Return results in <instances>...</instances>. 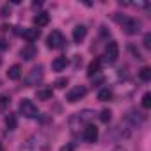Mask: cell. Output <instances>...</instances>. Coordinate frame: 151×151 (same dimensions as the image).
Listing matches in <instances>:
<instances>
[{"mask_svg": "<svg viewBox=\"0 0 151 151\" xmlns=\"http://www.w3.org/2000/svg\"><path fill=\"white\" fill-rule=\"evenodd\" d=\"M23 151H48L50 146H48V139L45 135H32L25 146L22 147Z\"/></svg>", "mask_w": 151, "mask_h": 151, "instance_id": "obj_1", "label": "cell"}, {"mask_svg": "<svg viewBox=\"0 0 151 151\" xmlns=\"http://www.w3.org/2000/svg\"><path fill=\"white\" fill-rule=\"evenodd\" d=\"M116 20L123 25L124 32H126V34H130V36H133V34H137V32L140 30V22H139V20H135V18L123 16V18H116Z\"/></svg>", "mask_w": 151, "mask_h": 151, "instance_id": "obj_2", "label": "cell"}, {"mask_svg": "<svg viewBox=\"0 0 151 151\" xmlns=\"http://www.w3.org/2000/svg\"><path fill=\"white\" fill-rule=\"evenodd\" d=\"M20 114H23L25 117L32 119V117L39 116V110H37V107H36V103L32 100H22L20 101Z\"/></svg>", "mask_w": 151, "mask_h": 151, "instance_id": "obj_3", "label": "cell"}, {"mask_svg": "<svg viewBox=\"0 0 151 151\" xmlns=\"http://www.w3.org/2000/svg\"><path fill=\"white\" fill-rule=\"evenodd\" d=\"M64 36L59 32V30H53L48 37H46V46L52 48V50H57V48H62L64 46Z\"/></svg>", "mask_w": 151, "mask_h": 151, "instance_id": "obj_4", "label": "cell"}, {"mask_svg": "<svg viewBox=\"0 0 151 151\" xmlns=\"http://www.w3.org/2000/svg\"><path fill=\"white\" fill-rule=\"evenodd\" d=\"M86 94H87V87H86V86H77V87H73V89L66 94V100H68L69 103H77V101L82 100Z\"/></svg>", "mask_w": 151, "mask_h": 151, "instance_id": "obj_5", "label": "cell"}, {"mask_svg": "<svg viewBox=\"0 0 151 151\" xmlns=\"http://www.w3.org/2000/svg\"><path fill=\"white\" fill-rule=\"evenodd\" d=\"M41 80H43V66H36V68L30 69L29 77L25 78V84L30 87V86H37Z\"/></svg>", "mask_w": 151, "mask_h": 151, "instance_id": "obj_6", "label": "cell"}, {"mask_svg": "<svg viewBox=\"0 0 151 151\" xmlns=\"http://www.w3.org/2000/svg\"><path fill=\"white\" fill-rule=\"evenodd\" d=\"M105 55H107V60H109V62H116L117 57H119V45H117L116 41H110V43L107 45Z\"/></svg>", "mask_w": 151, "mask_h": 151, "instance_id": "obj_7", "label": "cell"}, {"mask_svg": "<svg viewBox=\"0 0 151 151\" xmlns=\"http://www.w3.org/2000/svg\"><path fill=\"white\" fill-rule=\"evenodd\" d=\"M84 140L91 142V144L98 140V128L94 124H86V128H84Z\"/></svg>", "mask_w": 151, "mask_h": 151, "instance_id": "obj_8", "label": "cell"}, {"mask_svg": "<svg viewBox=\"0 0 151 151\" xmlns=\"http://www.w3.org/2000/svg\"><path fill=\"white\" fill-rule=\"evenodd\" d=\"M20 34L23 36V39H27V41L32 45L34 41H37V39H39V36H41V30H39V29H23Z\"/></svg>", "mask_w": 151, "mask_h": 151, "instance_id": "obj_9", "label": "cell"}, {"mask_svg": "<svg viewBox=\"0 0 151 151\" xmlns=\"http://www.w3.org/2000/svg\"><path fill=\"white\" fill-rule=\"evenodd\" d=\"M36 55H37V48H36L34 45H30V43L20 50V57H22V59H25V60H32Z\"/></svg>", "mask_w": 151, "mask_h": 151, "instance_id": "obj_10", "label": "cell"}, {"mask_svg": "<svg viewBox=\"0 0 151 151\" xmlns=\"http://www.w3.org/2000/svg\"><path fill=\"white\" fill-rule=\"evenodd\" d=\"M86 36H87V27L86 25H77L73 29V41L75 43H80Z\"/></svg>", "mask_w": 151, "mask_h": 151, "instance_id": "obj_11", "label": "cell"}, {"mask_svg": "<svg viewBox=\"0 0 151 151\" xmlns=\"http://www.w3.org/2000/svg\"><path fill=\"white\" fill-rule=\"evenodd\" d=\"M48 22H50V14L48 13H37L34 16V25L36 27H45V25H48Z\"/></svg>", "mask_w": 151, "mask_h": 151, "instance_id": "obj_12", "label": "cell"}, {"mask_svg": "<svg viewBox=\"0 0 151 151\" xmlns=\"http://www.w3.org/2000/svg\"><path fill=\"white\" fill-rule=\"evenodd\" d=\"M7 77H9L11 80H20V77H22V66H20V64H13V66L7 69Z\"/></svg>", "mask_w": 151, "mask_h": 151, "instance_id": "obj_13", "label": "cell"}, {"mask_svg": "<svg viewBox=\"0 0 151 151\" xmlns=\"http://www.w3.org/2000/svg\"><path fill=\"white\" fill-rule=\"evenodd\" d=\"M66 66H68V59H66V57H57V59H53V62H52V69H53V71H62Z\"/></svg>", "mask_w": 151, "mask_h": 151, "instance_id": "obj_14", "label": "cell"}, {"mask_svg": "<svg viewBox=\"0 0 151 151\" xmlns=\"http://www.w3.org/2000/svg\"><path fill=\"white\" fill-rule=\"evenodd\" d=\"M100 68H101V60L100 59H94L89 64V68H87V75H89V77H94V75L100 73Z\"/></svg>", "mask_w": 151, "mask_h": 151, "instance_id": "obj_15", "label": "cell"}, {"mask_svg": "<svg viewBox=\"0 0 151 151\" xmlns=\"http://www.w3.org/2000/svg\"><path fill=\"white\" fill-rule=\"evenodd\" d=\"M52 96H53V91H52V89H37V91H36V98H37V100L48 101V100H52Z\"/></svg>", "mask_w": 151, "mask_h": 151, "instance_id": "obj_16", "label": "cell"}, {"mask_svg": "<svg viewBox=\"0 0 151 151\" xmlns=\"http://www.w3.org/2000/svg\"><path fill=\"white\" fill-rule=\"evenodd\" d=\"M6 126H7L9 130H16V126H18V117H16V114H7V116H6Z\"/></svg>", "mask_w": 151, "mask_h": 151, "instance_id": "obj_17", "label": "cell"}, {"mask_svg": "<svg viewBox=\"0 0 151 151\" xmlns=\"http://www.w3.org/2000/svg\"><path fill=\"white\" fill-rule=\"evenodd\" d=\"M139 77H140V80H142V82H149V80H151V68L144 66V68L139 71Z\"/></svg>", "mask_w": 151, "mask_h": 151, "instance_id": "obj_18", "label": "cell"}, {"mask_svg": "<svg viewBox=\"0 0 151 151\" xmlns=\"http://www.w3.org/2000/svg\"><path fill=\"white\" fill-rule=\"evenodd\" d=\"M98 100H100V101H109V100H112V91H110L109 87L101 89V91L98 93Z\"/></svg>", "mask_w": 151, "mask_h": 151, "instance_id": "obj_19", "label": "cell"}, {"mask_svg": "<svg viewBox=\"0 0 151 151\" xmlns=\"http://www.w3.org/2000/svg\"><path fill=\"white\" fill-rule=\"evenodd\" d=\"M11 103V98L7 94H0V110H6Z\"/></svg>", "mask_w": 151, "mask_h": 151, "instance_id": "obj_20", "label": "cell"}, {"mask_svg": "<svg viewBox=\"0 0 151 151\" xmlns=\"http://www.w3.org/2000/svg\"><path fill=\"white\" fill-rule=\"evenodd\" d=\"M69 84V80H68V77H60V78H57L55 82H53V86L57 87V89H64L66 86Z\"/></svg>", "mask_w": 151, "mask_h": 151, "instance_id": "obj_21", "label": "cell"}, {"mask_svg": "<svg viewBox=\"0 0 151 151\" xmlns=\"http://www.w3.org/2000/svg\"><path fill=\"white\" fill-rule=\"evenodd\" d=\"M110 119H112V112H110V110L105 109V110L100 112V121H101V123H109Z\"/></svg>", "mask_w": 151, "mask_h": 151, "instance_id": "obj_22", "label": "cell"}, {"mask_svg": "<svg viewBox=\"0 0 151 151\" xmlns=\"http://www.w3.org/2000/svg\"><path fill=\"white\" fill-rule=\"evenodd\" d=\"M142 107L144 109H151V93H146L142 96Z\"/></svg>", "mask_w": 151, "mask_h": 151, "instance_id": "obj_23", "label": "cell"}, {"mask_svg": "<svg viewBox=\"0 0 151 151\" xmlns=\"http://www.w3.org/2000/svg\"><path fill=\"white\" fill-rule=\"evenodd\" d=\"M144 46L146 48H151V34H146L144 36Z\"/></svg>", "mask_w": 151, "mask_h": 151, "instance_id": "obj_24", "label": "cell"}, {"mask_svg": "<svg viewBox=\"0 0 151 151\" xmlns=\"http://www.w3.org/2000/svg\"><path fill=\"white\" fill-rule=\"evenodd\" d=\"M59 151H75V144H66V146H62Z\"/></svg>", "mask_w": 151, "mask_h": 151, "instance_id": "obj_25", "label": "cell"}, {"mask_svg": "<svg viewBox=\"0 0 151 151\" xmlns=\"http://www.w3.org/2000/svg\"><path fill=\"white\" fill-rule=\"evenodd\" d=\"M9 14H11L9 6H4V7H2V16H9Z\"/></svg>", "mask_w": 151, "mask_h": 151, "instance_id": "obj_26", "label": "cell"}, {"mask_svg": "<svg viewBox=\"0 0 151 151\" xmlns=\"http://www.w3.org/2000/svg\"><path fill=\"white\" fill-rule=\"evenodd\" d=\"M7 48H9V45L4 39H0V50H7Z\"/></svg>", "mask_w": 151, "mask_h": 151, "instance_id": "obj_27", "label": "cell"}, {"mask_svg": "<svg viewBox=\"0 0 151 151\" xmlns=\"http://www.w3.org/2000/svg\"><path fill=\"white\" fill-rule=\"evenodd\" d=\"M9 29H11V27H9V25H2V30H4V32H7V30H9Z\"/></svg>", "mask_w": 151, "mask_h": 151, "instance_id": "obj_28", "label": "cell"}, {"mask_svg": "<svg viewBox=\"0 0 151 151\" xmlns=\"http://www.w3.org/2000/svg\"><path fill=\"white\" fill-rule=\"evenodd\" d=\"M0 151H4V146H2V142H0Z\"/></svg>", "mask_w": 151, "mask_h": 151, "instance_id": "obj_29", "label": "cell"}, {"mask_svg": "<svg viewBox=\"0 0 151 151\" xmlns=\"http://www.w3.org/2000/svg\"><path fill=\"white\" fill-rule=\"evenodd\" d=\"M0 64H2V57H0Z\"/></svg>", "mask_w": 151, "mask_h": 151, "instance_id": "obj_30", "label": "cell"}]
</instances>
